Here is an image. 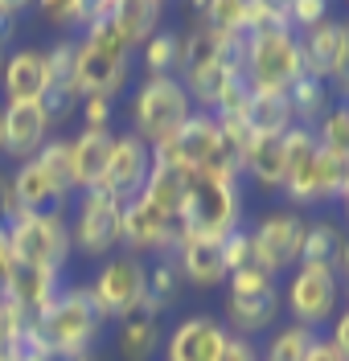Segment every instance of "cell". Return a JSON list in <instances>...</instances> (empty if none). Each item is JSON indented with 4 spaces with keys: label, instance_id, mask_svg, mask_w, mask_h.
I'll use <instances>...</instances> for the list:
<instances>
[{
    "label": "cell",
    "instance_id": "1",
    "mask_svg": "<svg viewBox=\"0 0 349 361\" xmlns=\"http://www.w3.org/2000/svg\"><path fill=\"white\" fill-rule=\"evenodd\" d=\"M103 324L107 320L99 316L87 283H62V292L29 320L21 357L62 361L74 357V353H87V349H94V341L103 337Z\"/></svg>",
    "mask_w": 349,
    "mask_h": 361
},
{
    "label": "cell",
    "instance_id": "2",
    "mask_svg": "<svg viewBox=\"0 0 349 361\" xmlns=\"http://www.w3.org/2000/svg\"><path fill=\"white\" fill-rule=\"evenodd\" d=\"M116 4V0H111ZM111 4H91V21L78 33L74 49V87L78 94H103L119 99L123 87L132 82V45L119 37L111 21Z\"/></svg>",
    "mask_w": 349,
    "mask_h": 361
},
{
    "label": "cell",
    "instance_id": "3",
    "mask_svg": "<svg viewBox=\"0 0 349 361\" xmlns=\"http://www.w3.org/2000/svg\"><path fill=\"white\" fill-rule=\"evenodd\" d=\"M181 234L226 238L243 226V177L238 173H197L189 177L185 202L177 214Z\"/></svg>",
    "mask_w": 349,
    "mask_h": 361
},
{
    "label": "cell",
    "instance_id": "4",
    "mask_svg": "<svg viewBox=\"0 0 349 361\" xmlns=\"http://www.w3.org/2000/svg\"><path fill=\"white\" fill-rule=\"evenodd\" d=\"M193 115L189 90L181 87V78L164 74V78H140L132 87V103H128V132L136 135L140 144L161 148L164 140L185 128V119Z\"/></svg>",
    "mask_w": 349,
    "mask_h": 361
},
{
    "label": "cell",
    "instance_id": "5",
    "mask_svg": "<svg viewBox=\"0 0 349 361\" xmlns=\"http://www.w3.org/2000/svg\"><path fill=\"white\" fill-rule=\"evenodd\" d=\"M238 70L251 90L288 94V87L304 74L300 66V42L292 29H259L238 42Z\"/></svg>",
    "mask_w": 349,
    "mask_h": 361
},
{
    "label": "cell",
    "instance_id": "6",
    "mask_svg": "<svg viewBox=\"0 0 349 361\" xmlns=\"http://www.w3.org/2000/svg\"><path fill=\"white\" fill-rule=\"evenodd\" d=\"M4 234L13 259L21 267H37V271H54L66 275L70 267V226L62 209H46V214H8L4 218Z\"/></svg>",
    "mask_w": 349,
    "mask_h": 361
},
{
    "label": "cell",
    "instance_id": "7",
    "mask_svg": "<svg viewBox=\"0 0 349 361\" xmlns=\"http://www.w3.org/2000/svg\"><path fill=\"white\" fill-rule=\"evenodd\" d=\"M87 292H91L94 308L99 316L111 324V320H123V316H132L144 308V295H148V263L136 259V255H128V250H116V255H107L99 271L91 275V283H87Z\"/></svg>",
    "mask_w": 349,
    "mask_h": 361
},
{
    "label": "cell",
    "instance_id": "8",
    "mask_svg": "<svg viewBox=\"0 0 349 361\" xmlns=\"http://www.w3.org/2000/svg\"><path fill=\"white\" fill-rule=\"evenodd\" d=\"M304 218L300 209H263L255 222H247V243H251V267L267 271V275H283L296 267L300 259V238H304Z\"/></svg>",
    "mask_w": 349,
    "mask_h": 361
},
{
    "label": "cell",
    "instance_id": "9",
    "mask_svg": "<svg viewBox=\"0 0 349 361\" xmlns=\"http://www.w3.org/2000/svg\"><path fill=\"white\" fill-rule=\"evenodd\" d=\"M279 193L288 197V209H317V205H345L349 193V160L317 148L308 160L292 164L283 173Z\"/></svg>",
    "mask_w": 349,
    "mask_h": 361
},
{
    "label": "cell",
    "instance_id": "10",
    "mask_svg": "<svg viewBox=\"0 0 349 361\" xmlns=\"http://www.w3.org/2000/svg\"><path fill=\"white\" fill-rule=\"evenodd\" d=\"M279 304L292 316V324H300L308 333L329 329V320L341 312V279L329 267H292L279 292Z\"/></svg>",
    "mask_w": 349,
    "mask_h": 361
},
{
    "label": "cell",
    "instance_id": "11",
    "mask_svg": "<svg viewBox=\"0 0 349 361\" xmlns=\"http://www.w3.org/2000/svg\"><path fill=\"white\" fill-rule=\"evenodd\" d=\"M119 214H123V202H116L111 193L103 189H87L78 193L74 202V214H66L70 226V247L87 259H107L119 250Z\"/></svg>",
    "mask_w": 349,
    "mask_h": 361
},
{
    "label": "cell",
    "instance_id": "12",
    "mask_svg": "<svg viewBox=\"0 0 349 361\" xmlns=\"http://www.w3.org/2000/svg\"><path fill=\"white\" fill-rule=\"evenodd\" d=\"M181 243V226L177 218H169L164 209L148 202V197H132V202H123V214H119V247L128 250V255H152V259H161V255H173Z\"/></svg>",
    "mask_w": 349,
    "mask_h": 361
},
{
    "label": "cell",
    "instance_id": "13",
    "mask_svg": "<svg viewBox=\"0 0 349 361\" xmlns=\"http://www.w3.org/2000/svg\"><path fill=\"white\" fill-rule=\"evenodd\" d=\"M296 42H300V66L308 78H321L329 87L345 90V78H349V25H345V17H325L321 25H312L308 33H300Z\"/></svg>",
    "mask_w": 349,
    "mask_h": 361
},
{
    "label": "cell",
    "instance_id": "14",
    "mask_svg": "<svg viewBox=\"0 0 349 361\" xmlns=\"http://www.w3.org/2000/svg\"><path fill=\"white\" fill-rule=\"evenodd\" d=\"M226 337L231 333L218 320V312H189L164 333L161 357L164 361H218Z\"/></svg>",
    "mask_w": 349,
    "mask_h": 361
},
{
    "label": "cell",
    "instance_id": "15",
    "mask_svg": "<svg viewBox=\"0 0 349 361\" xmlns=\"http://www.w3.org/2000/svg\"><path fill=\"white\" fill-rule=\"evenodd\" d=\"M49 115L42 103H0V157L4 160H33L49 140Z\"/></svg>",
    "mask_w": 349,
    "mask_h": 361
},
{
    "label": "cell",
    "instance_id": "16",
    "mask_svg": "<svg viewBox=\"0 0 349 361\" xmlns=\"http://www.w3.org/2000/svg\"><path fill=\"white\" fill-rule=\"evenodd\" d=\"M148 173H152V148L140 144L132 132H116L111 157H107V173L99 180V189L111 193L116 202H132V197L144 193Z\"/></svg>",
    "mask_w": 349,
    "mask_h": 361
},
{
    "label": "cell",
    "instance_id": "17",
    "mask_svg": "<svg viewBox=\"0 0 349 361\" xmlns=\"http://www.w3.org/2000/svg\"><path fill=\"white\" fill-rule=\"evenodd\" d=\"M0 90H4V103H42L46 99V49L21 45V49L4 54Z\"/></svg>",
    "mask_w": 349,
    "mask_h": 361
},
{
    "label": "cell",
    "instance_id": "18",
    "mask_svg": "<svg viewBox=\"0 0 349 361\" xmlns=\"http://www.w3.org/2000/svg\"><path fill=\"white\" fill-rule=\"evenodd\" d=\"M173 263L181 271V283L209 292V288H226V267H222V250L218 238H202V234H181V243L173 250Z\"/></svg>",
    "mask_w": 349,
    "mask_h": 361
},
{
    "label": "cell",
    "instance_id": "19",
    "mask_svg": "<svg viewBox=\"0 0 349 361\" xmlns=\"http://www.w3.org/2000/svg\"><path fill=\"white\" fill-rule=\"evenodd\" d=\"M70 140V177H74V193H87L99 189V180L107 173V157H111V144L116 132L111 128H82Z\"/></svg>",
    "mask_w": 349,
    "mask_h": 361
},
{
    "label": "cell",
    "instance_id": "20",
    "mask_svg": "<svg viewBox=\"0 0 349 361\" xmlns=\"http://www.w3.org/2000/svg\"><path fill=\"white\" fill-rule=\"evenodd\" d=\"M296 267H329L341 283H345V230L333 218H312L304 222V238H300V259Z\"/></svg>",
    "mask_w": 349,
    "mask_h": 361
},
{
    "label": "cell",
    "instance_id": "21",
    "mask_svg": "<svg viewBox=\"0 0 349 361\" xmlns=\"http://www.w3.org/2000/svg\"><path fill=\"white\" fill-rule=\"evenodd\" d=\"M238 173L243 180L276 193L283 185V135H247L238 148Z\"/></svg>",
    "mask_w": 349,
    "mask_h": 361
},
{
    "label": "cell",
    "instance_id": "22",
    "mask_svg": "<svg viewBox=\"0 0 349 361\" xmlns=\"http://www.w3.org/2000/svg\"><path fill=\"white\" fill-rule=\"evenodd\" d=\"M62 283H66V275H54V271H37V267H13V275H8V283H4V300L13 304V308H21L29 320L46 308L54 295L62 292Z\"/></svg>",
    "mask_w": 349,
    "mask_h": 361
},
{
    "label": "cell",
    "instance_id": "23",
    "mask_svg": "<svg viewBox=\"0 0 349 361\" xmlns=\"http://www.w3.org/2000/svg\"><path fill=\"white\" fill-rule=\"evenodd\" d=\"M116 353L119 361H152V353L161 349L164 341V329H161V316H152L148 308L123 316L116 320Z\"/></svg>",
    "mask_w": 349,
    "mask_h": 361
},
{
    "label": "cell",
    "instance_id": "24",
    "mask_svg": "<svg viewBox=\"0 0 349 361\" xmlns=\"http://www.w3.org/2000/svg\"><path fill=\"white\" fill-rule=\"evenodd\" d=\"M243 132L247 135H283L292 123V107H288V94H271V90H251L243 115H238Z\"/></svg>",
    "mask_w": 349,
    "mask_h": 361
},
{
    "label": "cell",
    "instance_id": "25",
    "mask_svg": "<svg viewBox=\"0 0 349 361\" xmlns=\"http://www.w3.org/2000/svg\"><path fill=\"white\" fill-rule=\"evenodd\" d=\"M111 21H116L119 37L132 45V54H136L140 45L161 29L164 4L161 0H116V4H111Z\"/></svg>",
    "mask_w": 349,
    "mask_h": 361
},
{
    "label": "cell",
    "instance_id": "26",
    "mask_svg": "<svg viewBox=\"0 0 349 361\" xmlns=\"http://www.w3.org/2000/svg\"><path fill=\"white\" fill-rule=\"evenodd\" d=\"M333 103H337V99H333V87L321 82V78L300 74V78L288 87V107H292V123H296V128H308V132H312V128L329 115Z\"/></svg>",
    "mask_w": 349,
    "mask_h": 361
},
{
    "label": "cell",
    "instance_id": "27",
    "mask_svg": "<svg viewBox=\"0 0 349 361\" xmlns=\"http://www.w3.org/2000/svg\"><path fill=\"white\" fill-rule=\"evenodd\" d=\"M197 21L226 42H243L251 33V0H209L197 8Z\"/></svg>",
    "mask_w": 349,
    "mask_h": 361
},
{
    "label": "cell",
    "instance_id": "28",
    "mask_svg": "<svg viewBox=\"0 0 349 361\" xmlns=\"http://www.w3.org/2000/svg\"><path fill=\"white\" fill-rule=\"evenodd\" d=\"M136 54L144 58V78H164V74L181 78V33L177 29H164L161 25Z\"/></svg>",
    "mask_w": 349,
    "mask_h": 361
},
{
    "label": "cell",
    "instance_id": "29",
    "mask_svg": "<svg viewBox=\"0 0 349 361\" xmlns=\"http://www.w3.org/2000/svg\"><path fill=\"white\" fill-rule=\"evenodd\" d=\"M185 189H189L185 173H177V169H169V164H152L148 185H144L140 197H148L157 209H164L169 218H177V214H181V202H185Z\"/></svg>",
    "mask_w": 349,
    "mask_h": 361
},
{
    "label": "cell",
    "instance_id": "30",
    "mask_svg": "<svg viewBox=\"0 0 349 361\" xmlns=\"http://www.w3.org/2000/svg\"><path fill=\"white\" fill-rule=\"evenodd\" d=\"M177 300H181V271L173 263V255H161L157 263H148V295H144V308L152 316H161Z\"/></svg>",
    "mask_w": 349,
    "mask_h": 361
},
{
    "label": "cell",
    "instance_id": "31",
    "mask_svg": "<svg viewBox=\"0 0 349 361\" xmlns=\"http://www.w3.org/2000/svg\"><path fill=\"white\" fill-rule=\"evenodd\" d=\"M312 337H317V333H308V329H300V324L288 320V324L271 329V337L263 341V349H259V361H304Z\"/></svg>",
    "mask_w": 349,
    "mask_h": 361
},
{
    "label": "cell",
    "instance_id": "32",
    "mask_svg": "<svg viewBox=\"0 0 349 361\" xmlns=\"http://www.w3.org/2000/svg\"><path fill=\"white\" fill-rule=\"evenodd\" d=\"M312 135H317V148L349 160V107H345V99L329 107V115L312 128Z\"/></svg>",
    "mask_w": 349,
    "mask_h": 361
},
{
    "label": "cell",
    "instance_id": "33",
    "mask_svg": "<svg viewBox=\"0 0 349 361\" xmlns=\"http://www.w3.org/2000/svg\"><path fill=\"white\" fill-rule=\"evenodd\" d=\"M279 292V279L259 267H238L226 275V295H271Z\"/></svg>",
    "mask_w": 349,
    "mask_h": 361
},
{
    "label": "cell",
    "instance_id": "34",
    "mask_svg": "<svg viewBox=\"0 0 349 361\" xmlns=\"http://www.w3.org/2000/svg\"><path fill=\"white\" fill-rule=\"evenodd\" d=\"M283 13H288V29H292L296 37L308 33L312 25H321L325 17H333L325 0H292V4H283Z\"/></svg>",
    "mask_w": 349,
    "mask_h": 361
},
{
    "label": "cell",
    "instance_id": "35",
    "mask_svg": "<svg viewBox=\"0 0 349 361\" xmlns=\"http://www.w3.org/2000/svg\"><path fill=\"white\" fill-rule=\"evenodd\" d=\"M218 250H222V267H226V275L238 267H251V243H247V230L238 226V230H231L226 238H218Z\"/></svg>",
    "mask_w": 349,
    "mask_h": 361
},
{
    "label": "cell",
    "instance_id": "36",
    "mask_svg": "<svg viewBox=\"0 0 349 361\" xmlns=\"http://www.w3.org/2000/svg\"><path fill=\"white\" fill-rule=\"evenodd\" d=\"M111 115H116V99L87 94V99L78 103V119H82V128H111Z\"/></svg>",
    "mask_w": 349,
    "mask_h": 361
},
{
    "label": "cell",
    "instance_id": "37",
    "mask_svg": "<svg viewBox=\"0 0 349 361\" xmlns=\"http://www.w3.org/2000/svg\"><path fill=\"white\" fill-rule=\"evenodd\" d=\"M218 361H259V345L255 341H247V337H226Z\"/></svg>",
    "mask_w": 349,
    "mask_h": 361
},
{
    "label": "cell",
    "instance_id": "38",
    "mask_svg": "<svg viewBox=\"0 0 349 361\" xmlns=\"http://www.w3.org/2000/svg\"><path fill=\"white\" fill-rule=\"evenodd\" d=\"M325 341L337 349V353H345V357H349V316H345V308L329 320V337Z\"/></svg>",
    "mask_w": 349,
    "mask_h": 361
},
{
    "label": "cell",
    "instance_id": "39",
    "mask_svg": "<svg viewBox=\"0 0 349 361\" xmlns=\"http://www.w3.org/2000/svg\"><path fill=\"white\" fill-rule=\"evenodd\" d=\"M304 361H349V357H345V353H337V349H333V345L317 333V337H312V345H308V353H304Z\"/></svg>",
    "mask_w": 349,
    "mask_h": 361
},
{
    "label": "cell",
    "instance_id": "40",
    "mask_svg": "<svg viewBox=\"0 0 349 361\" xmlns=\"http://www.w3.org/2000/svg\"><path fill=\"white\" fill-rule=\"evenodd\" d=\"M17 267V259H13V247H8V234H4V226H0V292H4V283H8V275Z\"/></svg>",
    "mask_w": 349,
    "mask_h": 361
},
{
    "label": "cell",
    "instance_id": "41",
    "mask_svg": "<svg viewBox=\"0 0 349 361\" xmlns=\"http://www.w3.org/2000/svg\"><path fill=\"white\" fill-rule=\"evenodd\" d=\"M21 17V4H0V42H8V29Z\"/></svg>",
    "mask_w": 349,
    "mask_h": 361
},
{
    "label": "cell",
    "instance_id": "42",
    "mask_svg": "<svg viewBox=\"0 0 349 361\" xmlns=\"http://www.w3.org/2000/svg\"><path fill=\"white\" fill-rule=\"evenodd\" d=\"M62 361H99V353H94V349H87V353H74V357H62Z\"/></svg>",
    "mask_w": 349,
    "mask_h": 361
},
{
    "label": "cell",
    "instance_id": "43",
    "mask_svg": "<svg viewBox=\"0 0 349 361\" xmlns=\"http://www.w3.org/2000/svg\"><path fill=\"white\" fill-rule=\"evenodd\" d=\"M4 54H8V49H4V42H0V66H4Z\"/></svg>",
    "mask_w": 349,
    "mask_h": 361
}]
</instances>
